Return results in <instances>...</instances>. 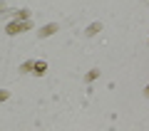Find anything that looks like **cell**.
<instances>
[{
    "label": "cell",
    "mask_w": 149,
    "mask_h": 131,
    "mask_svg": "<svg viewBox=\"0 0 149 131\" xmlns=\"http://www.w3.org/2000/svg\"><path fill=\"white\" fill-rule=\"evenodd\" d=\"M25 22H22V25H20V22H10V25H8V35H17V32H20V30H25Z\"/></svg>",
    "instance_id": "1"
},
{
    "label": "cell",
    "mask_w": 149,
    "mask_h": 131,
    "mask_svg": "<svg viewBox=\"0 0 149 131\" xmlns=\"http://www.w3.org/2000/svg\"><path fill=\"white\" fill-rule=\"evenodd\" d=\"M32 69H35V74H45V69H47V62L37 59V62H32Z\"/></svg>",
    "instance_id": "2"
},
{
    "label": "cell",
    "mask_w": 149,
    "mask_h": 131,
    "mask_svg": "<svg viewBox=\"0 0 149 131\" xmlns=\"http://www.w3.org/2000/svg\"><path fill=\"white\" fill-rule=\"evenodd\" d=\"M55 30H57V25H47V27H42V30H40V37H47V35H52Z\"/></svg>",
    "instance_id": "3"
},
{
    "label": "cell",
    "mask_w": 149,
    "mask_h": 131,
    "mask_svg": "<svg viewBox=\"0 0 149 131\" xmlns=\"http://www.w3.org/2000/svg\"><path fill=\"white\" fill-rule=\"evenodd\" d=\"M97 30H102V25H100V22H95V25H90V27H87V35H97Z\"/></svg>",
    "instance_id": "4"
},
{
    "label": "cell",
    "mask_w": 149,
    "mask_h": 131,
    "mask_svg": "<svg viewBox=\"0 0 149 131\" xmlns=\"http://www.w3.org/2000/svg\"><path fill=\"white\" fill-rule=\"evenodd\" d=\"M97 77H100V69H92V72L87 74V79H90V82H92V79H97Z\"/></svg>",
    "instance_id": "5"
},
{
    "label": "cell",
    "mask_w": 149,
    "mask_h": 131,
    "mask_svg": "<svg viewBox=\"0 0 149 131\" xmlns=\"http://www.w3.org/2000/svg\"><path fill=\"white\" fill-rule=\"evenodd\" d=\"M8 99V92H0V101H5Z\"/></svg>",
    "instance_id": "6"
}]
</instances>
